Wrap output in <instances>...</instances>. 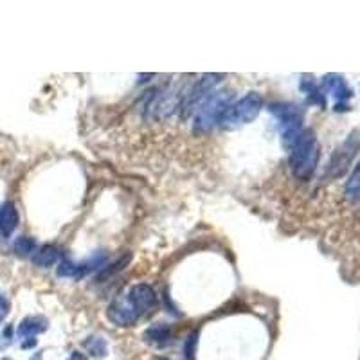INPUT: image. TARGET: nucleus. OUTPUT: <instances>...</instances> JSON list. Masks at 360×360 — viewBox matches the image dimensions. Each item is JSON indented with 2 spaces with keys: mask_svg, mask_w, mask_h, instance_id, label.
I'll use <instances>...</instances> for the list:
<instances>
[{
  "mask_svg": "<svg viewBox=\"0 0 360 360\" xmlns=\"http://www.w3.org/2000/svg\"><path fill=\"white\" fill-rule=\"evenodd\" d=\"M159 306L157 294L150 285L140 283L131 286L127 294L119 295L108 306V319L117 326H134V324L153 312Z\"/></svg>",
  "mask_w": 360,
  "mask_h": 360,
  "instance_id": "f257e3e1",
  "label": "nucleus"
},
{
  "mask_svg": "<svg viewBox=\"0 0 360 360\" xmlns=\"http://www.w3.org/2000/svg\"><path fill=\"white\" fill-rule=\"evenodd\" d=\"M290 168L301 180H308L314 175L321 157L317 137L312 130H303L290 146Z\"/></svg>",
  "mask_w": 360,
  "mask_h": 360,
  "instance_id": "f03ea898",
  "label": "nucleus"
},
{
  "mask_svg": "<svg viewBox=\"0 0 360 360\" xmlns=\"http://www.w3.org/2000/svg\"><path fill=\"white\" fill-rule=\"evenodd\" d=\"M231 94L229 92H211L200 105L198 112L195 116V130L209 131L222 123L225 112L231 107Z\"/></svg>",
  "mask_w": 360,
  "mask_h": 360,
  "instance_id": "7ed1b4c3",
  "label": "nucleus"
},
{
  "mask_svg": "<svg viewBox=\"0 0 360 360\" xmlns=\"http://www.w3.org/2000/svg\"><path fill=\"white\" fill-rule=\"evenodd\" d=\"M263 98L257 92H248L245 98H242L238 103L231 105L229 110L225 112L222 125L227 128H236L240 125H247L253 119H256L257 114L262 112Z\"/></svg>",
  "mask_w": 360,
  "mask_h": 360,
  "instance_id": "20e7f679",
  "label": "nucleus"
},
{
  "mask_svg": "<svg viewBox=\"0 0 360 360\" xmlns=\"http://www.w3.org/2000/svg\"><path fill=\"white\" fill-rule=\"evenodd\" d=\"M272 112L276 114L281 125V136H283V145L286 150H290L295 139L303 131V112L299 107L288 103L272 105Z\"/></svg>",
  "mask_w": 360,
  "mask_h": 360,
  "instance_id": "39448f33",
  "label": "nucleus"
},
{
  "mask_svg": "<svg viewBox=\"0 0 360 360\" xmlns=\"http://www.w3.org/2000/svg\"><path fill=\"white\" fill-rule=\"evenodd\" d=\"M359 150H360V130H353L350 136H348V139L339 146L337 150L333 151L332 159H330V162H328L326 173L333 178L342 177V175L348 171L350 164L353 162V159H355V155L359 153Z\"/></svg>",
  "mask_w": 360,
  "mask_h": 360,
  "instance_id": "423d86ee",
  "label": "nucleus"
},
{
  "mask_svg": "<svg viewBox=\"0 0 360 360\" xmlns=\"http://www.w3.org/2000/svg\"><path fill=\"white\" fill-rule=\"evenodd\" d=\"M180 92L178 90H166V92L159 94L157 98L148 105L146 108V114L155 119H164V117H169L171 114H175L180 107Z\"/></svg>",
  "mask_w": 360,
  "mask_h": 360,
  "instance_id": "0eeeda50",
  "label": "nucleus"
},
{
  "mask_svg": "<svg viewBox=\"0 0 360 360\" xmlns=\"http://www.w3.org/2000/svg\"><path fill=\"white\" fill-rule=\"evenodd\" d=\"M47 319L42 315H31V317H25L22 323L19 324V333L20 339H34L38 333H43L47 330Z\"/></svg>",
  "mask_w": 360,
  "mask_h": 360,
  "instance_id": "6e6552de",
  "label": "nucleus"
},
{
  "mask_svg": "<svg viewBox=\"0 0 360 360\" xmlns=\"http://www.w3.org/2000/svg\"><path fill=\"white\" fill-rule=\"evenodd\" d=\"M17 225H19V211L13 202H8L0 207V234L8 238L17 229Z\"/></svg>",
  "mask_w": 360,
  "mask_h": 360,
  "instance_id": "1a4fd4ad",
  "label": "nucleus"
},
{
  "mask_svg": "<svg viewBox=\"0 0 360 360\" xmlns=\"http://www.w3.org/2000/svg\"><path fill=\"white\" fill-rule=\"evenodd\" d=\"M324 87H326L328 92H332L337 99H350L351 98V89L348 87V83L344 81V78H341L339 74L324 76Z\"/></svg>",
  "mask_w": 360,
  "mask_h": 360,
  "instance_id": "9d476101",
  "label": "nucleus"
},
{
  "mask_svg": "<svg viewBox=\"0 0 360 360\" xmlns=\"http://www.w3.org/2000/svg\"><path fill=\"white\" fill-rule=\"evenodd\" d=\"M61 253L60 248L54 247V245H43V247H40L34 253L33 256V263L34 265H38V267H52L54 263H58V260H60Z\"/></svg>",
  "mask_w": 360,
  "mask_h": 360,
  "instance_id": "9b49d317",
  "label": "nucleus"
},
{
  "mask_svg": "<svg viewBox=\"0 0 360 360\" xmlns=\"http://www.w3.org/2000/svg\"><path fill=\"white\" fill-rule=\"evenodd\" d=\"M344 195H346V200L351 202V204H360V162L357 164L355 169L351 171L350 178H348Z\"/></svg>",
  "mask_w": 360,
  "mask_h": 360,
  "instance_id": "f8f14e48",
  "label": "nucleus"
},
{
  "mask_svg": "<svg viewBox=\"0 0 360 360\" xmlns=\"http://www.w3.org/2000/svg\"><path fill=\"white\" fill-rule=\"evenodd\" d=\"M169 337H171V330L162 323L148 328L145 333V339L148 342H151V344H166L169 341Z\"/></svg>",
  "mask_w": 360,
  "mask_h": 360,
  "instance_id": "ddd939ff",
  "label": "nucleus"
},
{
  "mask_svg": "<svg viewBox=\"0 0 360 360\" xmlns=\"http://www.w3.org/2000/svg\"><path fill=\"white\" fill-rule=\"evenodd\" d=\"M34 248H36V244H34V240L29 238V236H20V238L14 242V253L19 254V256H29L31 253H34Z\"/></svg>",
  "mask_w": 360,
  "mask_h": 360,
  "instance_id": "4468645a",
  "label": "nucleus"
},
{
  "mask_svg": "<svg viewBox=\"0 0 360 360\" xmlns=\"http://www.w3.org/2000/svg\"><path fill=\"white\" fill-rule=\"evenodd\" d=\"M85 348L92 357H103L107 353V342L101 337H90L85 342Z\"/></svg>",
  "mask_w": 360,
  "mask_h": 360,
  "instance_id": "2eb2a0df",
  "label": "nucleus"
},
{
  "mask_svg": "<svg viewBox=\"0 0 360 360\" xmlns=\"http://www.w3.org/2000/svg\"><path fill=\"white\" fill-rule=\"evenodd\" d=\"M8 314H10V301L4 295H0V323L8 317Z\"/></svg>",
  "mask_w": 360,
  "mask_h": 360,
  "instance_id": "dca6fc26",
  "label": "nucleus"
},
{
  "mask_svg": "<svg viewBox=\"0 0 360 360\" xmlns=\"http://www.w3.org/2000/svg\"><path fill=\"white\" fill-rule=\"evenodd\" d=\"M195 342H197V333H193L189 341L186 342V357L189 360H193V351H195Z\"/></svg>",
  "mask_w": 360,
  "mask_h": 360,
  "instance_id": "f3484780",
  "label": "nucleus"
}]
</instances>
